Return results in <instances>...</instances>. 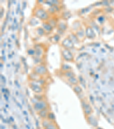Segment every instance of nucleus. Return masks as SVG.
I'll list each match as a JSON object with an SVG mask.
<instances>
[{"label": "nucleus", "mask_w": 114, "mask_h": 129, "mask_svg": "<svg viewBox=\"0 0 114 129\" xmlns=\"http://www.w3.org/2000/svg\"><path fill=\"white\" fill-rule=\"evenodd\" d=\"M47 104L44 100H40V101L35 103L34 106V108L37 111H40L42 110L47 109Z\"/></svg>", "instance_id": "nucleus-1"}, {"label": "nucleus", "mask_w": 114, "mask_h": 129, "mask_svg": "<svg viewBox=\"0 0 114 129\" xmlns=\"http://www.w3.org/2000/svg\"><path fill=\"white\" fill-rule=\"evenodd\" d=\"M34 71L38 75H44L47 71V70H46L45 67L43 65H38L34 68Z\"/></svg>", "instance_id": "nucleus-2"}, {"label": "nucleus", "mask_w": 114, "mask_h": 129, "mask_svg": "<svg viewBox=\"0 0 114 129\" xmlns=\"http://www.w3.org/2000/svg\"><path fill=\"white\" fill-rule=\"evenodd\" d=\"M31 89L33 90V91H34L35 93H40L42 91V89L41 87L40 86L37 85V84H33V85L31 86Z\"/></svg>", "instance_id": "nucleus-3"}, {"label": "nucleus", "mask_w": 114, "mask_h": 129, "mask_svg": "<svg viewBox=\"0 0 114 129\" xmlns=\"http://www.w3.org/2000/svg\"><path fill=\"white\" fill-rule=\"evenodd\" d=\"M38 114L41 118H45L46 117H47L48 114H49V112H48L47 110L46 109L42 110L39 111Z\"/></svg>", "instance_id": "nucleus-4"}, {"label": "nucleus", "mask_w": 114, "mask_h": 129, "mask_svg": "<svg viewBox=\"0 0 114 129\" xmlns=\"http://www.w3.org/2000/svg\"><path fill=\"white\" fill-rule=\"evenodd\" d=\"M83 107H84L85 112L87 115H90L91 113L92 109L91 108L90 106L88 105V104H85Z\"/></svg>", "instance_id": "nucleus-5"}, {"label": "nucleus", "mask_w": 114, "mask_h": 129, "mask_svg": "<svg viewBox=\"0 0 114 129\" xmlns=\"http://www.w3.org/2000/svg\"><path fill=\"white\" fill-rule=\"evenodd\" d=\"M68 80L70 83H71L72 84H74V85H76V84H77L78 83V80L75 77H70V78H69Z\"/></svg>", "instance_id": "nucleus-6"}, {"label": "nucleus", "mask_w": 114, "mask_h": 129, "mask_svg": "<svg viewBox=\"0 0 114 129\" xmlns=\"http://www.w3.org/2000/svg\"><path fill=\"white\" fill-rule=\"evenodd\" d=\"M65 76H66L67 77H69V78H70V77H74V73H72V72L71 71H67L65 73Z\"/></svg>", "instance_id": "nucleus-7"}, {"label": "nucleus", "mask_w": 114, "mask_h": 129, "mask_svg": "<svg viewBox=\"0 0 114 129\" xmlns=\"http://www.w3.org/2000/svg\"><path fill=\"white\" fill-rule=\"evenodd\" d=\"M50 123H51L50 122L49 120H44V121L42 122V126L44 127V128H47Z\"/></svg>", "instance_id": "nucleus-8"}, {"label": "nucleus", "mask_w": 114, "mask_h": 129, "mask_svg": "<svg viewBox=\"0 0 114 129\" xmlns=\"http://www.w3.org/2000/svg\"><path fill=\"white\" fill-rule=\"evenodd\" d=\"M44 129H57V126L54 123H50L47 128H44Z\"/></svg>", "instance_id": "nucleus-9"}, {"label": "nucleus", "mask_w": 114, "mask_h": 129, "mask_svg": "<svg viewBox=\"0 0 114 129\" xmlns=\"http://www.w3.org/2000/svg\"><path fill=\"white\" fill-rule=\"evenodd\" d=\"M74 91L77 93H81V92H82L81 88L79 86H76L74 88Z\"/></svg>", "instance_id": "nucleus-10"}, {"label": "nucleus", "mask_w": 114, "mask_h": 129, "mask_svg": "<svg viewBox=\"0 0 114 129\" xmlns=\"http://www.w3.org/2000/svg\"><path fill=\"white\" fill-rule=\"evenodd\" d=\"M48 118H49V120H53L54 119V114H53V113H49V114H48V116H47Z\"/></svg>", "instance_id": "nucleus-11"}]
</instances>
